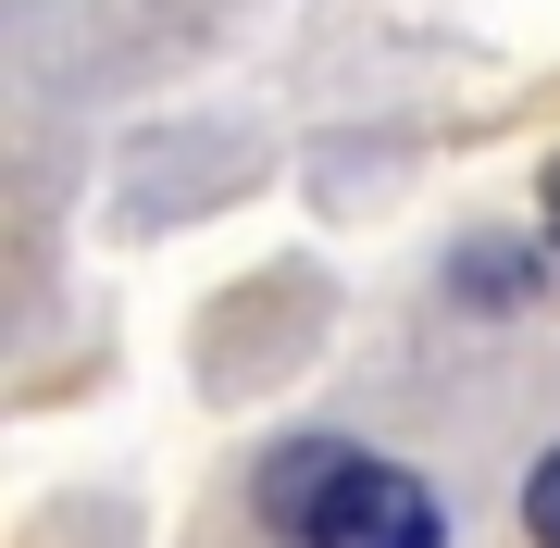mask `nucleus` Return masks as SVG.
<instances>
[{
  "instance_id": "obj_1",
  "label": "nucleus",
  "mask_w": 560,
  "mask_h": 548,
  "mask_svg": "<svg viewBox=\"0 0 560 548\" xmlns=\"http://www.w3.org/2000/svg\"><path fill=\"white\" fill-rule=\"evenodd\" d=\"M261 524L287 548H436V499L349 436H287L261 462Z\"/></svg>"
},
{
  "instance_id": "obj_2",
  "label": "nucleus",
  "mask_w": 560,
  "mask_h": 548,
  "mask_svg": "<svg viewBox=\"0 0 560 548\" xmlns=\"http://www.w3.org/2000/svg\"><path fill=\"white\" fill-rule=\"evenodd\" d=\"M523 287H536V249H460V300H523Z\"/></svg>"
},
{
  "instance_id": "obj_3",
  "label": "nucleus",
  "mask_w": 560,
  "mask_h": 548,
  "mask_svg": "<svg viewBox=\"0 0 560 548\" xmlns=\"http://www.w3.org/2000/svg\"><path fill=\"white\" fill-rule=\"evenodd\" d=\"M523 536H536V548H560V448L523 474Z\"/></svg>"
},
{
  "instance_id": "obj_4",
  "label": "nucleus",
  "mask_w": 560,
  "mask_h": 548,
  "mask_svg": "<svg viewBox=\"0 0 560 548\" xmlns=\"http://www.w3.org/2000/svg\"><path fill=\"white\" fill-rule=\"evenodd\" d=\"M536 212H548V249H560V163H548V187H536Z\"/></svg>"
}]
</instances>
